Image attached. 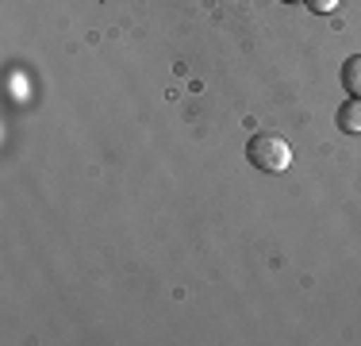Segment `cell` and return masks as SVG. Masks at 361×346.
I'll return each mask as SVG.
<instances>
[{
    "label": "cell",
    "mask_w": 361,
    "mask_h": 346,
    "mask_svg": "<svg viewBox=\"0 0 361 346\" xmlns=\"http://www.w3.org/2000/svg\"><path fill=\"white\" fill-rule=\"evenodd\" d=\"M246 158H250V166L262 169V173H285L292 166V146H288V138H281L273 131H257L250 143H246Z\"/></svg>",
    "instance_id": "1"
},
{
    "label": "cell",
    "mask_w": 361,
    "mask_h": 346,
    "mask_svg": "<svg viewBox=\"0 0 361 346\" xmlns=\"http://www.w3.org/2000/svg\"><path fill=\"white\" fill-rule=\"evenodd\" d=\"M334 119H338V127L346 135H361V97H350L338 104V112H334Z\"/></svg>",
    "instance_id": "2"
},
{
    "label": "cell",
    "mask_w": 361,
    "mask_h": 346,
    "mask_svg": "<svg viewBox=\"0 0 361 346\" xmlns=\"http://www.w3.org/2000/svg\"><path fill=\"white\" fill-rule=\"evenodd\" d=\"M342 89L350 93V97H361V54H354V58H346L342 62Z\"/></svg>",
    "instance_id": "3"
},
{
    "label": "cell",
    "mask_w": 361,
    "mask_h": 346,
    "mask_svg": "<svg viewBox=\"0 0 361 346\" xmlns=\"http://www.w3.org/2000/svg\"><path fill=\"white\" fill-rule=\"evenodd\" d=\"M307 8H312V12H319V16H326V12H334V8H338V0H304Z\"/></svg>",
    "instance_id": "4"
},
{
    "label": "cell",
    "mask_w": 361,
    "mask_h": 346,
    "mask_svg": "<svg viewBox=\"0 0 361 346\" xmlns=\"http://www.w3.org/2000/svg\"><path fill=\"white\" fill-rule=\"evenodd\" d=\"M285 4H300V0H285Z\"/></svg>",
    "instance_id": "5"
}]
</instances>
